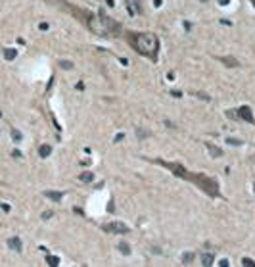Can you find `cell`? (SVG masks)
I'll return each mask as SVG.
<instances>
[{
  "mask_svg": "<svg viewBox=\"0 0 255 267\" xmlns=\"http://www.w3.org/2000/svg\"><path fill=\"white\" fill-rule=\"evenodd\" d=\"M134 48L144 56H153L157 52V39L153 35H148V33L134 35Z\"/></svg>",
  "mask_w": 255,
  "mask_h": 267,
  "instance_id": "1",
  "label": "cell"
},
{
  "mask_svg": "<svg viewBox=\"0 0 255 267\" xmlns=\"http://www.w3.org/2000/svg\"><path fill=\"white\" fill-rule=\"evenodd\" d=\"M106 229H107V231H112V232H129V229H127V227H123V223H109Z\"/></svg>",
  "mask_w": 255,
  "mask_h": 267,
  "instance_id": "2",
  "label": "cell"
},
{
  "mask_svg": "<svg viewBox=\"0 0 255 267\" xmlns=\"http://www.w3.org/2000/svg\"><path fill=\"white\" fill-rule=\"evenodd\" d=\"M8 246L12 248V250H16V252H21V240L14 237V238H10V240H8Z\"/></svg>",
  "mask_w": 255,
  "mask_h": 267,
  "instance_id": "3",
  "label": "cell"
},
{
  "mask_svg": "<svg viewBox=\"0 0 255 267\" xmlns=\"http://www.w3.org/2000/svg\"><path fill=\"white\" fill-rule=\"evenodd\" d=\"M238 114H242V115H244V119L251 121V112H249V108H240V112H238Z\"/></svg>",
  "mask_w": 255,
  "mask_h": 267,
  "instance_id": "4",
  "label": "cell"
},
{
  "mask_svg": "<svg viewBox=\"0 0 255 267\" xmlns=\"http://www.w3.org/2000/svg\"><path fill=\"white\" fill-rule=\"evenodd\" d=\"M4 58H6V60H14V58H16V50L6 48V50H4Z\"/></svg>",
  "mask_w": 255,
  "mask_h": 267,
  "instance_id": "5",
  "label": "cell"
},
{
  "mask_svg": "<svg viewBox=\"0 0 255 267\" xmlns=\"http://www.w3.org/2000/svg\"><path fill=\"white\" fill-rule=\"evenodd\" d=\"M39 154L42 156V158H46V156L50 154V146H48V144H44V146H40V150H39Z\"/></svg>",
  "mask_w": 255,
  "mask_h": 267,
  "instance_id": "6",
  "label": "cell"
},
{
  "mask_svg": "<svg viewBox=\"0 0 255 267\" xmlns=\"http://www.w3.org/2000/svg\"><path fill=\"white\" fill-rule=\"evenodd\" d=\"M119 250H121V252H123L125 255H129V254H130V250H129V246H127V244H125V242H121V244H119Z\"/></svg>",
  "mask_w": 255,
  "mask_h": 267,
  "instance_id": "7",
  "label": "cell"
},
{
  "mask_svg": "<svg viewBox=\"0 0 255 267\" xmlns=\"http://www.w3.org/2000/svg\"><path fill=\"white\" fill-rule=\"evenodd\" d=\"M192 260H194V254H190V252H186V254H184V258H182V261H184V263H190Z\"/></svg>",
  "mask_w": 255,
  "mask_h": 267,
  "instance_id": "8",
  "label": "cell"
},
{
  "mask_svg": "<svg viewBox=\"0 0 255 267\" xmlns=\"http://www.w3.org/2000/svg\"><path fill=\"white\" fill-rule=\"evenodd\" d=\"M213 263V255L211 254H205V258H203V265H211Z\"/></svg>",
  "mask_w": 255,
  "mask_h": 267,
  "instance_id": "9",
  "label": "cell"
},
{
  "mask_svg": "<svg viewBox=\"0 0 255 267\" xmlns=\"http://www.w3.org/2000/svg\"><path fill=\"white\" fill-rule=\"evenodd\" d=\"M81 181H84V183L92 181V173H83V175H81Z\"/></svg>",
  "mask_w": 255,
  "mask_h": 267,
  "instance_id": "10",
  "label": "cell"
},
{
  "mask_svg": "<svg viewBox=\"0 0 255 267\" xmlns=\"http://www.w3.org/2000/svg\"><path fill=\"white\" fill-rule=\"evenodd\" d=\"M46 196H48V198H52V200H60V198H61V194H60V192H46Z\"/></svg>",
  "mask_w": 255,
  "mask_h": 267,
  "instance_id": "11",
  "label": "cell"
},
{
  "mask_svg": "<svg viewBox=\"0 0 255 267\" xmlns=\"http://www.w3.org/2000/svg\"><path fill=\"white\" fill-rule=\"evenodd\" d=\"M223 62H225L226 65H238V62H236V60H232V58H225Z\"/></svg>",
  "mask_w": 255,
  "mask_h": 267,
  "instance_id": "12",
  "label": "cell"
},
{
  "mask_svg": "<svg viewBox=\"0 0 255 267\" xmlns=\"http://www.w3.org/2000/svg\"><path fill=\"white\" fill-rule=\"evenodd\" d=\"M209 152L213 156H221V150H217V146H209Z\"/></svg>",
  "mask_w": 255,
  "mask_h": 267,
  "instance_id": "13",
  "label": "cell"
},
{
  "mask_svg": "<svg viewBox=\"0 0 255 267\" xmlns=\"http://www.w3.org/2000/svg\"><path fill=\"white\" fill-rule=\"evenodd\" d=\"M61 68H63V69H71L73 63H71V62H61Z\"/></svg>",
  "mask_w": 255,
  "mask_h": 267,
  "instance_id": "14",
  "label": "cell"
},
{
  "mask_svg": "<svg viewBox=\"0 0 255 267\" xmlns=\"http://www.w3.org/2000/svg\"><path fill=\"white\" fill-rule=\"evenodd\" d=\"M228 144H234V146H240V140H234V138H228Z\"/></svg>",
  "mask_w": 255,
  "mask_h": 267,
  "instance_id": "15",
  "label": "cell"
},
{
  "mask_svg": "<svg viewBox=\"0 0 255 267\" xmlns=\"http://www.w3.org/2000/svg\"><path fill=\"white\" fill-rule=\"evenodd\" d=\"M14 140H21V135H19L17 131H14Z\"/></svg>",
  "mask_w": 255,
  "mask_h": 267,
  "instance_id": "16",
  "label": "cell"
}]
</instances>
